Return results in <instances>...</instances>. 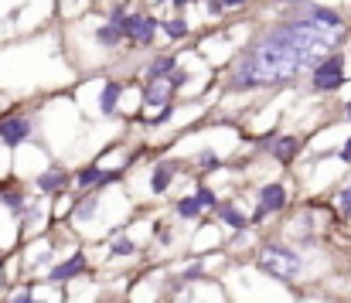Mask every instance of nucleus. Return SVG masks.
<instances>
[{
	"label": "nucleus",
	"mask_w": 351,
	"mask_h": 303,
	"mask_svg": "<svg viewBox=\"0 0 351 303\" xmlns=\"http://www.w3.org/2000/svg\"><path fill=\"white\" fill-rule=\"evenodd\" d=\"M167 119H171V106H164V109H160V112H157L154 119H147V123H154V126H160V123H167Z\"/></svg>",
	"instance_id": "393cba45"
},
{
	"label": "nucleus",
	"mask_w": 351,
	"mask_h": 303,
	"mask_svg": "<svg viewBox=\"0 0 351 303\" xmlns=\"http://www.w3.org/2000/svg\"><path fill=\"white\" fill-rule=\"evenodd\" d=\"M164 31H167L171 38H184V34H188V24H184L181 17H174V21H167V24H164Z\"/></svg>",
	"instance_id": "6ab92c4d"
},
{
	"label": "nucleus",
	"mask_w": 351,
	"mask_h": 303,
	"mask_svg": "<svg viewBox=\"0 0 351 303\" xmlns=\"http://www.w3.org/2000/svg\"><path fill=\"white\" fill-rule=\"evenodd\" d=\"M31 303H41V300H31Z\"/></svg>",
	"instance_id": "2f4dec72"
},
{
	"label": "nucleus",
	"mask_w": 351,
	"mask_h": 303,
	"mask_svg": "<svg viewBox=\"0 0 351 303\" xmlns=\"http://www.w3.org/2000/svg\"><path fill=\"white\" fill-rule=\"evenodd\" d=\"M174 72V58L171 55H160V58H154L150 65H147V79L150 82H160L164 75H171Z\"/></svg>",
	"instance_id": "f8f14e48"
},
{
	"label": "nucleus",
	"mask_w": 351,
	"mask_h": 303,
	"mask_svg": "<svg viewBox=\"0 0 351 303\" xmlns=\"http://www.w3.org/2000/svg\"><path fill=\"white\" fill-rule=\"evenodd\" d=\"M311 82H314L317 93H335V89H341V82H345V58H341V55H328L324 62H317Z\"/></svg>",
	"instance_id": "7ed1b4c3"
},
{
	"label": "nucleus",
	"mask_w": 351,
	"mask_h": 303,
	"mask_svg": "<svg viewBox=\"0 0 351 303\" xmlns=\"http://www.w3.org/2000/svg\"><path fill=\"white\" fill-rule=\"evenodd\" d=\"M79 273H86V256H82V252H75V256H69L65 263H58V266L48 273V280H51V283H65V280H75Z\"/></svg>",
	"instance_id": "6e6552de"
},
{
	"label": "nucleus",
	"mask_w": 351,
	"mask_h": 303,
	"mask_svg": "<svg viewBox=\"0 0 351 303\" xmlns=\"http://www.w3.org/2000/svg\"><path fill=\"white\" fill-rule=\"evenodd\" d=\"M117 178L119 174H103L99 167H86V171H79V178H75V181H79L82 188H89V184H99V188H103V184H113Z\"/></svg>",
	"instance_id": "9b49d317"
},
{
	"label": "nucleus",
	"mask_w": 351,
	"mask_h": 303,
	"mask_svg": "<svg viewBox=\"0 0 351 303\" xmlns=\"http://www.w3.org/2000/svg\"><path fill=\"white\" fill-rule=\"evenodd\" d=\"M174 171V164H160V167H154V174H150V188H154V195H160V191H167V184H171V174Z\"/></svg>",
	"instance_id": "ddd939ff"
},
{
	"label": "nucleus",
	"mask_w": 351,
	"mask_h": 303,
	"mask_svg": "<svg viewBox=\"0 0 351 303\" xmlns=\"http://www.w3.org/2000/svg\"><path fill=\"white\" fill-rule=\"evenodd\" d=\"M297 150H300V140H297V136H283V140H276L273 157H276L280 164H290V160L297 157Z\"/></svg>",
	"instance_id": "9d476101"
},
{
	"label": "nucleus",
	"mask_w": 351,
	"mask_h": 303,
	"mask_svg": "<svg viewBox=\"0 0 351 303\" xmlns=\"http://www.w3.org/2000/svg\"><path fill=\"white\" fill-rule=\"evenodd\" d=\"M174 3H178V7H181V3H184V0H174Z\"/></svg>",
	"instance_id": "7c9ffc66"
},
{
	"label": "nucleus",
	"mask_w": 351,
	"mask_h": 303,
	"mask_svg": "<svg viewBox=\"0 0 351 303\" xmlns=\"http://www.w3.org/2000/svg\"><path fill=\"white\" fill-rule=\"evenodd\" d=\"M239 3H245V0H222L219 7H239Z\"/></svg>",
	"instance_id": "c85d7f7f"
},
{
	"label": "nucleus",
	"mask_w": 351,
	"mask_h": 303,
	"mask_svg": "<svg viewBox=\"0 0 351 303\" xmlns=\"http://www.w3.org/2000/svg\"><path fill=\"white\" fill-rule=\"evenodd\" d=\"M113 256H119V259H123V256H133V242L119 235L117 242H113Z\"/></svg>",
	"instance_id": "412c9836"
},
{
	"label": "nucleus",
	"mask_w": 351,
	"mask_h": 303,
	"mask_svg": "<svg viewBox=\"0 0 351 303\" xmlns=\"http://www.w3.org/2000/svg\"><path fill=\"white\" fill-rule=\"evenodd\" d=\"M103 303H110V300H103Z\"/></svg>",
	"instance_id": "473e14b6"
},
{
	"label": "nucleus",
	"mask_w": 351,
	"mask_h": 303,
	"mask_svg": "<svg viewBox=\"0 0 351 303\" xmlns=\"http://www.w3.org/2000/svg\"><path fill=\"white\" fill-rule=\"evenodd\" d=\"M167 102H171V89H167L164 82H150V86L143 89V106H150V109H154V106L164 109Z\"/></svg>",
	"instance_id": "1a4fd4ad"
},
{
	"label": "nucleus",
	"mask_w": 351,
	"mask_h": 303,
	"mask_svg": "<svg viewBox=\"0 0 351 303\" xmlns=\"http://www.w3.org/2000/svg\"><path fill=\"white\" fill-rule=\"evenodd\" d=\"M174 211H178L181 218H195V215H198L202 208H198V202H195V195H191V198H181V202L174 204Z\"/></svg>",
	"instance_id": "a211bd4d"
},
{
	"label": "nucleus",
	"mask_w": 351,
	"mask_h": 303,
	"mask_svg": "<svg viewBox=\"0 0 351 303\" xmlns=\"http://www.w3.org/2000/svg\"><path fill=\"white\" fill-rule=\"evenodd\" d=\"M31 130H34V123L27 116H10L0 123V140H3V147H21L31 136Z\"/></svg>",
	"instance_id": "423d86ee"
},
{
	"label": "nucleus",
	"mask_w": 351,
	"mask_h": 303,
	"mask_svg": "<svg viewBox=\"0 0 351 303\" xmlns=\"http://www.w3.org/2000/svg\"><path fill=\"white\" fill-rule=\"evenodd\" d=\"M283 204H287V188H283V184H263V188H259V204H256L252 221H263L266 215L280 211Z\"/></svg>",
	"instance_id": "39448f33"
},
{
	"label": "nucleus",
	"mask_w": 351,
	"mask_h": 303,
	"mask_svg": "<svg viewBox=\"0 0 351 303\" xmlns=\"http://www.w3.org/2000/svg\"><path fill=\"white\" fill-rule=\"evenodd\" d=\"M256 266H259L266 276L290 283V280H297V276L304 273V256H300L297 249H290V245L266 242V245L259 249V256H256Z\"/></svg>",
	"instance_id": "f03ea898"
},
{
	"label": "nucleus",
	"mask_w": 351,
	"mask_h": 303,
	"mask_svg": "<svg viewBox=\"0 0 351 303\" xmlns=\"http://www.w3.org/2000/svg\"><path fill=\"white\" fill-rule=\"evenodd\" d=\"M341 45L338 31H324L304 17L273 24L263 31L235 62L232 89H259V86H283L293 82L304 69H314Z\"/></svg>",
	"instance_id": "f257e3e1"
},
{
	"label": "nucleus",
	"mask_w": 351,
	"mask_h": 303,
	"mask_svg": "<svg viewBox=\"0 0 351 303\" xmlns=\"http://www.w3.org/2000/svg\"><path fill=\"white\" fill-rule=\"evenodd\" d=\"M195 202H198V208H215V191L212 188H198V195H195Z\"/></svg>",
	"instance_id": "aec40b11"
},
{
	"label": "nucleus",
	"mask_w": 351,
	"mask_h": 303,
	"mask_svg": "<svg viewBox=\"0 0 351 303\" xmlns=\"http://www.w3.org/2000/svg\"><path fill=\"white\" fill-rule=\"evenodd\" d=\"M304 21H311V24L324 27V31H338V27L345 24V17H341V14H335L331 7H317V3L304 10Z\"/></svg>",
	"instance_id": "0eeeda50"
},
{
	"label": "nucleus",
	"mask_w": 351,
	"mask_h": 303,
	"mask_svg": "<svg viewBox=\"0 0 351 303\" xmlns=\"http://www.w3.org/2000/svg\"><path fill=\"white\" fill-rule=\"evenodd\" d=\"M96 38H99V45H106V48H117V45H119V38H123V34H119V27H113V24H106V27H99V31H96Z\"/></svg>",
	"instance_id": "f3484780"
},
{
	"label": "nucleus",
	"mask_w": 351,
	"mask_h": 303,
	"mask_svg": "<svg viewBox=\"0 0 351 303\" xmlns=\"http://www.w3.org/2000/svg\"><path fill=\"white\" fill-rule=\"evenodd\" d=\"M198 164H205V167H215V164H219V157H215V154H202V157H198Z\"/></svg>",
	"instance_id": "a878e982"
},
{
	"label": "nucleus",
	"mask_w": 351,
	"mask_h": 303,
	"mask_svg": "<svg viewBox=\"0 0 351 303\" xmlns=\"http://www.w3.org/2000/svg\"><path fill=\"white\" fill-rule=\"evenodd\" d=\"M10 303H31V293H17V297H14Z\"/></svg>",
	"instance_id": "cd10ccee"
},
{
	"label": "nucleus",
	"mask_w": 351,
	"mask_h": 303,
	"mask_svg": "<svg viewBox=\"0 0 351 303\" xmlns=\"http://www.w3.org/2000/svg\"><path fill=\"white\" fill-rule=\"evenodd\" d=\"M338 157H341L345 164H351V140H348V143H345V147H341V150H338Z\"/></svg>",
	"instance_id": "bb28decb"
},
{
	"label": "nucleus",
	"mask_w": 351,
	"mask_h": 303,
	"mask_svg": "<svg viewBox=\"0 0 351 303\" xmlns=\"http://www.w3.org/2000/svg\"><path fill=\"white\" fill-rule=\"evenodd\" d=\"M154 31H157V21L150 14H126V21L119 24V34L123 38H133L140 45H150L154 41Z\"/></svg>",
	"instance_id": "20e7f679"
},
{
	"label": "nucleus",
	"mask_w": 351,
	"mask_h": 303,
	"mask_svg": "<svg viewBox=\"0 0 351 303\" xmlns=\"http://www.w3.org/2000/svg\"><path fill=\"white\" fill-rule=\"evenodd\" d=\"M215 208H219V215H222V218H226V221L232 225L235 232H242V228H249V218H245V215H242L239 208H232V204H215Z\"/></svg>",
	"instance_id": "4468645a"
},
{
	"label": "nucleus",
	"mask_w": 351,
	"mask_h": 303,
	"mask_svg": "<svg viewBox=\"0 0 351 303\" xmlns=\"http://www.w3.org/2000/svg\"><path fill=\"white\" fill-rule=\"evenodd\" d=\"M345 112H348V119H351V102H348V106H345Z\"/></svg>",
	"instance_id": "c756f323"
},
{
	"label": "nucleus",
	"mask_w": 351,
	"mask_h": 303,
	"mask_svg": "<svg viewBox=\"0 0 351 303\" xmlns=\"http://www.w3.org/2000/svg\"><path fill=\"white\" fill-rule=\"evenodd\" d=\"M3 204H7L10 211H21V208H24V198H21V195H3Z\"/></svg>",
	"instance_id": "b1692460"
},
{
	"label": "nucleus",
	"mask_w": 351,
	"mask_h": 303,
	"mask_svg": "<svg viewBox=\"0 0 351 303\" xmlns=\"http://www.w3.org/2000/svg\"><path fill=\"white\" fill-rule=\"evenodd\" d=\"M338 208L345 211V218H351V188H345V191L338 195Z\"/></svg>",
	"instance_id": "4be33fe9"
},
{
	"label": "nucleus",
	"mask_w": 351,
	"mask_h": 303,
	"mask_svg": "<svg viewBox=\"0 0 351 303\" xmlns=\"http://www.w3.org/2000/svg\"><path fill=\"white\" fill-rule=\"evenodd\" d=\"M184 82H188V72L174 69V72H171V86H167V89H178V86H184Z\"/></svg>",
	"instance_id": "5701e85b"
},
{
	"label": "nucleus",
	"mask_w": 351,
	"mask_h": 303,
	"mask_svg": "<svg viewBox=\"0 0 351 303\" xmlns=\"http://www.w3.org/2000/svg\"><path fill=\"white\" fill-rule=\"evenodd\" d=\"M65 184H69V174H62V171H48V174L38 178V188H41V191H58V188H65Z\"/></svg>",
	"instance_id": "2eb2a0df"
},
{
	"label": "nucleus",
	"mask_w": 351,
	"mask_h": 303,
	"mask_svg": "<svg viewBox=\"0 0 351 303\" xmlns=\"http://www.w3.org/2000/svg\"><path fill=\"white\" fill-rule=\"evenodd\" d=\"M117 99H119V86H117V82H106V89H103V99H99V109L110 116V112L117 109Z\"/></svg>",
	"instance_id": "dca6fc26"
}]
</instances>
